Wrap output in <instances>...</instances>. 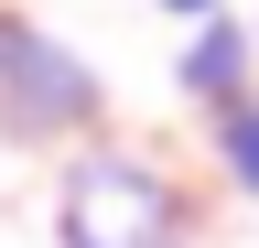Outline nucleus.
<instances>
[{"instance_id":"nucleus-1","label":"nucleus","mask_w":259,"mask_h":248,"mask_svg":"<svg viewBox=\"0 0 259 248\" xmlns=\"http://www.w3.org/2000/svg\"><path fill=\"white\" fill-rule=\"evenodd\" d=\"M194 183L141 140H87L54 162V248H184Z\"/></svg>"},{"instance_id":"nucleus-2","label":"nucleus","mask_w":259,"mask_h":248,"mask_svg":"<svg viewBox=\"0 0 259 248\" xmlns=\"http://www.w3.org/2000/svg\"><path fill=\"white\" fill-rule=\"evenodd\" d=\"M0 140L11 151H87L108 140V76L44 22L0 11Z\"/></svg>"},{"instance_id":"nucleus-3","label":"nucleus","mask_w":259,"mask_h":248,"mask_svg":"<svg viewBox=\"0 0 259 248\" xmlns=\"http://www.w3.org/2000/svg\"><path fill=\"white\" fill-rule=\"evenodd\" d=\"M248 65H259V33H248L238 11H216V22H194V33H184V54H173V86H184V97L216 119V108L259 97V86H248Z\"/></svg>"},{"instance_id":"nucleus-4","label":"nucleus","mask_w":259,"mask_h":248,"mask_svg":"<svg viewBox=\"0 0 259 248\" xmlns=\"http://www.w3.org/2000/svg\"><path fill=\"white\" fill-rule=\"evenodd\" d=\"M205 162H216L227 194H259V97H238V108L205 119Z\"/></svg>"},{"instance_id":"nucleus-5","label":"nucleus","mask_w":259,"mask_h":248,"mask_svg":"<svg viewBox=\"0 0 259 248\" xmlns=\"http://www.w3.org/2000/svg\"><path fill=\"white\" fill-rule=\"evenodd\" d=\"M151 11H173V22H184V33H194V22H216V11H227V0H151Z\"/></svg>"},{"instance_id":"nucleus-6","label":"nucleus","mask_w":259,"mask_h":248,"mask_svg":"<svg viewBox=\"0 0 259 248\" xmlns=\"http://www.w3.org/2000/svg\"><path fill=\"white\" fill-rule=\"evenodd\" d=\"M248 33H259V11H248Z\"/></svg>"}]
</instances>
